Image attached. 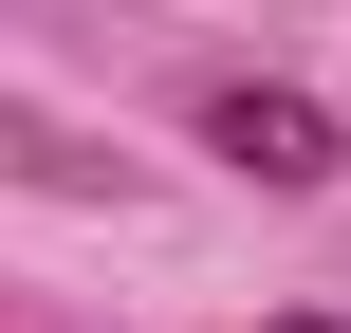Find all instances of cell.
<instances>
[{
  "label": "cell",
  "mask_w": 351,
  "mask_h": 333,
  "mask_svg": "<svg viewBox=\"0 0 351 333\" xmlns=\"http://www.w3.org/2000/svg\"><path fill=\"white\" fill-rule=\"evenodd\" d=\"M204 148H222L241 185H278V204H315V185L351 167V130L296 93V74H222V93H204Z\"/></svg>",
  "instance_id": "obj_1"
},
{
  "label": "cell",
  "mask_w": 351,
  "mask_h": 333,
  "mask_svg": "<svg viewBox=\"0 0 351 333\" xmlns=\"http://www.w3.org/2000/svg\"><path fill=\"white\" fill-rule=\"evenodd\" d=\"M259 333H351V315H259Z\"/></svg>",
  "instance_id": "obj_2"
}]
</instances>
